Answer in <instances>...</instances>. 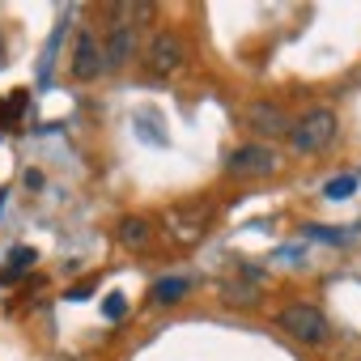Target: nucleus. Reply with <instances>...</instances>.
Segmentation results:
<instances>
[{"instance_id":"1","label":"nucleus","mask_w":361,"mask_h":361,"mask_svg":"<svg viewBox=\"0 0 361 361\" xmlns=\"http://www.w3.org/2000/svg\"><path fill=\"white\" fill-rule=\"evenodd\" d=\"M213 217H217V204L213 200H178L161 213V226H166V238L178 243V247H196L209 238L213 230Z\"/></svg>"},{"instance_id":"11","label":"nucleus","mask_w":361,"mask_h":361,"mask_svg":"<svg viewBox=\"0 0 361 361\" xmlns=\"http://www.w3.org/2000/svg\"><path fill=\"white\" fill-rule=\"evenodd\" d=\"M35 259H39V251H35V247H13V251H9V272H5V281H18Z\"/></svg>"},{"instance_id":"7","label":"nucleus","mask_w":361,"mask_h":361,"mask_svg":"<svg viewBox=\"0 0 361 361\" xmlns=\"http://www.w3.org/2000/svg\"><path fill=\"white\" fill-rule=\"evenodd\" d=\"M247 128H251L255 136H268V140H276V136H289L293 119H289V111H285L281 102H268V98H259V102H251V106H247Z\"/></svg>"},{"instance_id":"5","label":"nucleus","mask_w":361,"mask_h":361,"mask_svg":"<svg viewBox=\"0 0 361 361\" xmlns=\"http://www.w3.org/2000/svg\"><path fill=\"white\" fill-rule=\"evenodd\" d=\"M281 170V157L272 145H243L226 157V174L230 178H268Z\"/></svg>"},{"instance_id":"10","label":"nucleus","mask_w":361,"mask_h":361,"mask_svg":"<svg viewBox=\"0 0 361 361\" xmlns=\"http://www.w3.org/2000/svg\"><path fill=\"white\" fill-rule=\"evenodd\" d=\"M188 289H192L188 276H166V281L153 285V302H157V306H174V302H183V298H188Z\"/></svg>"},{"instance_id":"9","label":"nucleus","mask_w":361,"mask_h":361,"mask_svg":"<svg viewBox=\"0 0 361 361\" xmlns=\"http://www.w3.org/2000/svg\"><path fill=\"white\" fill-rule=\"evenodd\" d=\"M119 243H123L128 251H149V247H153V226H149L145 217H123V221H119Z\"/></svg>"},{"instance_id":"3","label":"nucleus","mask_w":361,"mask_h":361,"mask_svg":"<svg viewBox=\"0 0 361 361\" xmlns=\"http://www.w3.org/2000/svg\"><path fill=\"white\" fill-rule=\"evenodd\" d=\"M276 323H281V331H289L298 344H327V336H331L327 314H323L319 306H310V302H289Z\"/></svg>"},{"instance_id":"14","label":"nucleus","mask_w":361,"mask_h":361,"mask_svg":"<svg viewBox=\"0 0 361 361\" xmlns=\"http://www.w3.org/2000/svg\"><path fill=\"white\" fill-rule=\"evenodd\" d=\"M102 310H106V319H119V314H123V298H119V293H111Z\"/></svg>"},{"instance_id":"2","label":"nucleus","mask_w":361,"mask_h":361,"mask_svg":"<svg viewBox=\"0 0 361 361\" xmlns=\"http://www.w3.org/2000/svg\"><path fill=\"white\" fill-rule=\"evenodd\" d=\"M336 132H340L336 111H331V106H314V111H306L302 119H293V128H289L285 140H289L293 153L310 157V153H323V149L336 140Z\"/></svg>"},{"instance_id":"12","label":"nucleus","mask_w":361,"mask_h":361,"mask_svg":"<svg viewBox=\"0 0 361 361\" xmlns=\"http://www.w3.org/2000/svg\"><path fill=\"white\" fill-rule=\"evenodd\" d=\"M353 192H357V174H340V178H331V183L323 188L327 200H344V196H353Z\"/></svg>"},{"instance_id":"8","label":"nucleus","mask_w":361,"mask_h":361,"mask_svg":"<svg viewBox=\"0 0 361 361\" xmlns=\"http://www.w3.org/2000/svg\"><path fill=\"white\" fill-rule=\"evenodd\" d=\"M132 56H136V26L111 22V26H106V35H102V60H106V73L123 68Z\"/></svg>"},{"instance_id":"4","label":"nucleus","mask_w":361,"mask_h":361,"mask_svg":"<svg viewBox=\"0 0 361 361\" xmlns=\"http://www.w3.org/2000/svg\"><path fill=\"white\" fill-rule=\"evenodd\" d=\"M188 64V43L178 39L174 30H157L153 39H149V47H145V73L149 77H174L178 68Z\"/></svg>"},{"instance_id":"6","label":"nucleus","mask_w":361,"mask_h":361,"mask_svg":"<svg viewBox=\"0 0 361 361\" xmlns=\"http://www.w3.org/2000/svg\"><path fill=\"white\" fill-rule=\"evenodd\" d=\"M73 77L77 81H98L102 73H106V60H102V39L94 35V30H77V39H73Z\"/></svg>"},{"instance_id":"15","label":"nucleus","mask_w":361,"mask_h":361,"mask_svg":"<svg viewBox=\"0 0 361 361\" xmlns=\"http://www.w3.org/2000/svg\"><path fill=\"white\" fill-rule=\"evenodd\" d=\"M0 56H5V47H0Z\"/></svg>"},{"instance_id":"13","label":"nucleus","mask_w":361,"mask_h":361,"mask_svg":"<svg viewBox=\"0 0 361 361\" xmlns=\"http://www.w3.org/2000/svg\"><path fill=\"white\" fill-rule=\"evenodd\" d=\"M94 289H98V281H85V285H77V289H68L64 298H68V302H85V298H90Z\"/></svg>"}]
</instances>
